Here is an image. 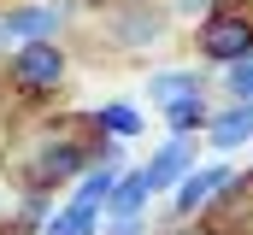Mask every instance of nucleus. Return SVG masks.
<instances>
[{
  "instance_id": "nucleus-1",
  "label": "nucleus",
  "mask_w": 253,
  "mask_h": 235,
  "mask_svg": "<svg viewBox=\"0 0 253 235\" xmlns=\"http://www.w3.org/2000/svg\"><path fill=\"white\" fill-rule=\"evenodd\" d=\"M200 53L218 59V65H236V59H253V24L236 18V12H218L200 24Z\"/></svg>"
},
{
  "instance_id": "nucleus-2",
  "label": "nucleus",
  "mask_w": 253,
  "mask_h": 235,
  "mask_svg": "<svg viewBox=\"0 0 253 235\" xmlns=\"http://www.w3.org/2000/svg\"><path fill=\"white\" fill-rule=\"evenodd\" d=\"M65 77V53L42 36V41H24L18 53H12V82L18 88H36V94H47L53 82Z\"/></svg>"
},
{
  "instance_id": "nucleus-3",
  "label": "nucleus",
  "mask_w": 253,
  "mask_h": 235,
  "mask_svg": "<svg viewBox=\"0 0 253 235\" xmlns=\"http://www.w3.org/2000/svg\"><path fill=\"white\" fill-rule=\"evenodd\" d=\"M194 165V141L189 135H177V141H165L147 165H141V176H147V188H171V182H183Z\"/></svg>"
},
{
  "instance_id": "nucleus-4",
  "label": "nucleus",
  "mask_w": 253,
  "mask_h": 235,
  "mask_svg": "<svg viewBox=\"0 0 253 235\" xmlns=\"http://www.w3.org/2000/svg\"><path fill=\"white\" fill-rule=\"evenodd\" d=\"M53 24H59V12H47V6L0 12V41H6V47H24V41H42V36H53Z\"/></svg>"
},
{
  "instance_id": "nucleus-5",
  "label": "nucleus",
  "mask_w": 253,
  "mask_h": 235,
  "mask_svg": "<svg viewBox=\"0 0 253 235\" xmlns=\"http://www.w3.org/2000/svg\"><path fill=\"white\" fill-rule=\"evenodd\" d=\"M206 141L212 147H242V141H253V100H242V106H230V112H218L212 123H206Z\"/></svg>"
},
{
  "instance_id": "nucleus-6",
  "label": "nucleus",
  "mask_w": 253,
  "mask_h": 235,
  "mask_svg": "<svg viewBox=\"0 0 253 235\" xmlns=\"http://www.w3.org/2000/svg\"><path fill=\"white\" fill-rule=\"evenodd\" d=\"M218 188H230V171H224V165L183 176V182H177V212H183V218H189V212H200V206H206V200H212Z\"/></svg>"
},
{
  "instance_id": "nucleus-7",
  "label": "nucleus",
  "mask_w": 253,
  "mask_h": 235,
  "mask_svg": "<svg viewBox=\"0 0 253 235\" xmlns=\"http://www.w3.org/2000/svg\"><path fill=\"white\" fill-rule=\"evenodd\" d=\"M94 224H100V200H71V212H59L53 224H47V235H94Z\"/></svg>"
},
{
  "instance_id": "nucleus-8",
  "label": "nucleus",
  "mask_w": 253,
  "mask_h": 235,
  "mask_svg": "<svg viewBox=\"0 0 253 235\" xmlns=\"http://www.w3.org/2000/svg\"><path fill=\"white\" fill-rule=\"evenodd\" d=\"M147 194H153V188H147V176H141V171H129L124 182H112V200H106V206H112L118 218H135V212L147 206Z\"/></svg>"
},
{
  "instance_id": "nucleus-9",
  "label": "nucleus",
  "mask_w": 253,
  "mask_h": 235,
  "mask_svg": "<svg viewBox=\"0 0 253 235\" xmlns=\"http://www.w3.org/2000/svg\"><path fill=\"white\" fill-rule=\"evenodd\" d=\"M147 94H153L159 106H171V100H183V94H200V77H189V71H159V77L147 82Z\"/></svg>"
},
{
  "instance_id": "nucleus-10",
  "label": "nucleus",
  "mask_w": 253,
  "mask_h": 235,
  "mask_svg": "<svg viewBox=\"0 0 253 235\" xmlns=\"http://www.w3.org/2000/svg\"><path fill=\"white\" fill-rule=\"evenodd\" d=\"M165 118H171V129H177V135H189V129H200V123H212L200 94H183V100H171V106H165Z\"/></svg>"
},
{
  "instance_id": "nucleus-11",
  "label": "nucleus",
  "mask_w": 253,
  "mask_h": 235,
  "mask_svg": "<svg viewBox=\"0 0 253 235\" xmlns=\"http://www.w3.org/2000/svg\"><path fill=\"white\" fill-rule=\"evenodd\" d=\"M36 171H42V182H59L65 171H77V153H71V147H53V153H42Z\"/></svg>"
},
{
  "instance_id": "nucleus-12",
  "label": "nucleus",
  "mask_w": 253,
  "mask_h": 235,
  "mask_svg": "<svg viewBox=\"0 0 253 235\" xmlns=\"http://www.w3.org/2000/svg\"><path fill=\"white\" fill-rule=\"evenodd\" d=\"M100 123H106L112 135H141V112H129V106H106Z\"/></svg>"
},
{
  "instance_id": "nucleus-13",
  "label": "nucleus",
  "mask_w": 253,
  "mask_h": 235,
  "mask_svg": "<svg viewBox=\"0 0 253 235\" xmlns=\"http://www.w3.org/2000/svg\"><path fill=\"white\" fill-rule=\"evenodd\" d=\"M77 194H83V200H100V206H106V200H112V165H100V171L88 176V182H83Z\"/></svg>"
},
{
  "instance_id": "nucleus-14",
  "label": "nucleus",
  "mask_w": 253,
  "mask_h": 235,
  "mask_svg": "<svg viewBox=\"0 0 253 235\" xmlns=\"http://www.w3.org/2000/svg\"><path fill=\"white\" fill-rule=\"evenodd\" d=\"M230 94L236 100H253V59H236L230 65Z\"/></svg>"
},
{
  "instance_id": "nucleus-15",
  "label": "nucleus",
  "mask_w": 253,
  "mask_h": 235,
  "mask_svg": "<svg viewBox=\"0 0 253 235\" xmlns=\"http://www.w3.org/2000/svg\"><path fill=\"white\" fill-rule=\"evenodd\" d=\"M112 235H141V212H135V218H118V224H112Z\"/></svg>"
},
{
  "instance_id": "nucleus-16",
  "label": "nucleus",
  "mask_w": 253,
  "mask_h": 235,
  "mask_svg": "<svg viewBox=\"0 0 253 235\" xmlns=\"http://www.w3.org/2000/svg\"><path fill=\"white\" fill-rule=\"evenodd\" d=\"M171 6H177V12H183V18H194V12H206V6H212V0H171Z\"/></svg>"
},
{
  "instance_id": "nucleus-17",
  "label": "nucleus",
  "mask_w": 253,
  "mask_h": 235,
  "mask_svg": "<svg viewBox=\"0 0 253 235\" xmlns=\"http://www.w3.org/2000/svg\"><path fill=\"white\" fill-rule=\"evenodd\" d=\"M230 6H236V0H230Z\"/></svg>"
}]
</instances>
